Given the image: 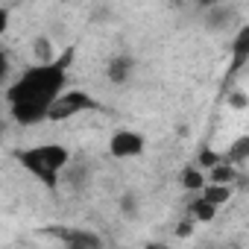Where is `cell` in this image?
Masks as SVG:
<instances>
[{"label":"cell","instance_id":"ba28073f","mask_svg":"<svg viewBox=\"0 0 249 249\" xmlns=\"http://www.w3.org/2000/svg\"><path fill=\"white\" fill-rule=\"evenodd\" d=\"M223 156H226L229 164H243V161H249V132L240 135V138H234Z\"/></svg>","mask_w":249,"mask_h":249},{"label":"cell","instance_id":"7c38bea8","mask_svg":"<svg viewBox=\"0 0 249 249\" xmlns=\"http://www.w3.org/2000/svg\"><path fill=\"white\" fill-rule=\"evenodd\" d=\"M229 103H231L234 108H243V106H246V94H243V91H234V94L229 97Z\"/></svg>","mask_w":249,"mask_h":249},{"label":"cell","instance_id":"3957f363","mask_svg":"<svg viewBox=\"0 0 249 249\" xmlns=\"http://www.w3.org/2000/svg\"><path fill=\"white\" fill-rule=\"evenodd\" d=\"M85 111H100V103H97L88 91H82V88H68V91L53 103L47 120H50V123H62V120L79 117V114H85Z\"/></svg>","mask_w":249,"mask_h":249},{"label":"cell","instance_id":"4fadbf2b","mask_svg":"<svg viewBox=\"0 0 249 249\" xmlns=\"http://www.w3.org/2000/svg\"><path fill=\"white\" fill-rule=\"evenodd\" d=\"M176 231H179V237H191V231H194V220L188 217L185 223H179V229H176Z\"/></svg>","mask_w":249,"mask_h":249},{"label":"cell","instance_id":"9c48e42d","mask_svg":"<svg viewBox=\"0 0 249 249\" xmlns=\"http://www.w3.org/2000/svg\"><path fill=\"white\" fill-rule=\"evenodd\" d=\"M208 182H211V185H229V188H234V182H237V167L229 164V161H223V164H217L214 170H208Z\"/></svg>","mask_w":249,"mask_h":249},{"label":"cell","instance_id":"8fae6325","mask_svg":"<svg viewBox=\"0 0 249 249\" xmlns=\"http://www.w3.org/2000/svg\"><path fill=\"white\" fill-rule=\"evenodd\" d=\"M129 76H132V59L129 56H117V59L108 62V79L111 82L120 85V82H126Z\"/></svg>","mask_w":249,"mask_h":249},{"label":"cell","instance_id":"7a4b0ae2","mask_svg":"<svg viewBox=\"0 0 249 249\" xmlns=\"http://www.w3.org/2000/svg\"><path fill=\"white\" fill-rule=\"evenodd\" d=\"M18 164L36 179L41 182L47 191H56L59 182H62V173L71 167V150L56 144V141H47V144H33V147H24L15 153Z\"/></svg>","mask_w":249,"mask_h":249},{"label":"cell","instance_id":"5bb4252c","mask_svg":"<svg viewBox=\"0 0 249 249\" xmlns=\"http://www.w3.org/2000/svg\"><path fill=\"white\" fill-rule=\"evenodd\" d=\"M144 249H170V246H164V243H147Z\"/></svg>","mask_w":249,"mask_h":249},{"label":"cell","instance_id":"52a82bcc","mask_svg":"<svg viewBox=\"0 0 249 249\" xmlns=\"http://www.w3.org/2000/svg\"><path fill=\"white\" fill-rule=\"evenodd\" d=\"M217 205H211L208 199H202L199 194H196V199L191 202V208H188V217L194 220V223H211L214 217H217Z\"/></svg>","mask_w":249,"mask_h":249},{"label":"cell","instance_id":"277c9868","mask_svg":"<svg viewBox=\"0 0 249 249\" xmlns=\"http://www.w3.org/2000/svg\"><path fill=\"white\" fill-rule=\"evenodd\" d=\"M147 150V138L135 129H117L108 138V153L111 159H138Z\"/></svg>","mask_w":249,"mask_h":249},{"label":"cell","instance_id":"30bf717a","mask_svg":"<svg viewBox=\"0 0 249 249\" xmlns=\"http://www.w3.org/2000/svg\"><path fill=\"white\" fill-rule=\"evenodd\" d=\"M231 194H234V188H229V185H211V182H208V185L202 188V194H199V196H202V199H208L211 205L223 208V205L231 199Z\"/></svg>","mask_w":249,"mask_h":249},{"label":"cell","instance_id":"5b68a950","mask_svg":"<svg viewBox=\"0 0 249 249\" xmlns=\"http://www.w3.org/2000/svg\"><path fill=\"white\" fill-rule=\"evenodd\" d=\"M246 62H249V24H243L234 33V41H231V71H240Z\"/></svg>","mask_w":249,"mask_h":249},{"label":"cell","instance_id":"8992f818","mask_svg":"<svg viewBox=\"0 0 249 249\" xmlns=\"http://www.w3.org/2000/svg\"><path fill=\"white\" fill-rule=\"evenodd\" d=\"M179 182L185 191H194V194H202V188L208 185V173L199 167V164H188L182 173H179Z\"/></svg>","mask_w":249,"mask_h":249},{"label":"cell","instance_id":"6da1fadb","mask_svg":"<svg viewBox=\"0 0 249 249\" xmlns=\"http://www.w3.org/2000/svg\"><path fill=\"white\" fill-rule=\"evenodd\" d=\"M76 50L68 47L47 65H30L18 73V79L6 88V103L21 126H38L47 120L53 103L68 91V71L73 65Z\"/></svg>","mask_w":249,"mask_h":249}]
</instances>
